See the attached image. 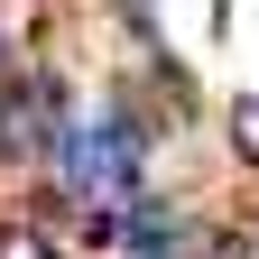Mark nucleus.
Returning <instances> with one entry per match:
<instances>
[{"instance_id": "nucleus-3", "label": "nucleus", "mask_w": 259, "mask_h": 259, "mask_svg": "<svg viewBox=\"0 0 259 259\" xmlns=\"http://www.w3.org/2000/svg\"><path fill=\"white\" fill-rule=\"evenodd\" d=\"M0 56H10V37H0Z\"/></svg>"}, {"instance_id": "nucleus-2", "label": "nucleus", "mask_w": 259, "mask_h": 259, "mask_svg": "<svg viewBox=\"0 0 259 259\" xmlns=\"http://www.w3.org/2000/svg\"><path fill=\"white\" fill-rule=\"evenodd\" d=\"M0 259H56L37 222H0Z\"/></svg>"}, {"instance_id": "nucleus-1", "label": "nucleus", "mask_w": 259, "mask_h": 259, "mask_svg": "<svg viewBox=\"0 0 259 259\" xmlns=\"http://www.w3.org/2000/svg\"><path fill=\"white\" fill-rule=\"evenodd\" d=\"M232 157L259 176V93H250V102H232Z\"/></svg>"}]
</instances>
